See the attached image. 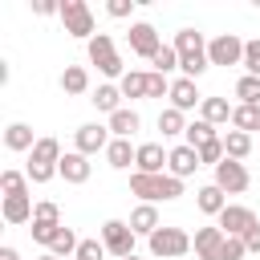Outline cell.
<instances>
[{
    "instance_id": "cell-1",
    "label": "cell",
    "mask_w": 260,
    "mask_h": 260,
    "mask_svg": "<svg viewBox=\"0 0 260 260\" xmlns=\"http://www.w3.org/2000/svg\"><path fill=\"white\" fill-rule=\"evenodd\" d=\"M175 53H179V69H183V77H199L211 61H207V41H203V32H195V28H179L175 32Z\"/></svg>"
},
{
    "instance_id": "cell-2",
    "label": "cell",
    "mask_w": 260,
    "mask_h": 260,
    "mask_svg": "<svg viewBox=\"0 0 260 260\" xmlns=\"http://www.w3.org/2000/svg\"><path fill=\"white\" fill-rule=\"evenodd\" d=\"M130 195H138L142 203H167V199H179L183 195V179L175 175H130Z\"/></svg>"
},
{
    "instance_id": "cell-3",
    "label": "cell",
    "mask_w": 260,
    "mask_h": 260,
    "mask_svg": "<svg viewBox=\"0 0 260 260\" xmlns=\"http://www.w3.org/2000/svg\"><path fill=\"white\" fill-rule=\"evenodd\" d=\"M57 167H61V142L57 138H37V146H32V154H28V183H49L53 175H57Z\"/></svg>"
},
{
    "instance_id": "cell-4",
    "label": "cell",
    "mask_w": 260,
    "mask_h": 260,
    "mask_svg": "<svg viewBox=\"0 0 260 260\" xmlns=\"http://www.w3.org/2000/svg\"><path fill=\"white\" fill-rule=\"evenodd\" d=\"M85 53H89V65H98V73L102 77H126L122 73V57H118V49H114V37L110 32H98L89 45H85Z\"/></svg>"
},
{
    "instance_id": "cell-5",
    "label": "cell",
    "mask_w": 260,
    "mask_h": 260,
    "mask_svg": "<svg viewBox=\"0 0 260 260\" xmlns=\"http://www.w3.org/2000/svg\"><path fill=\"white\" fill-rule=\"evenodd\" d=\"M61 24H65L69 37H77V41H85V45L98 37V32H93V12H89L85 0H61Z\"/></svg>"
},
{
    "instance_id": "cell-6",
    "label": "cell",
    "mask_w": 260,
    "mask_h": 260,
    "mask_svg": "<svg viewBox=\"0 0 260 260\" xmlns=\"http://www.w3.org/2000/svg\"><path fill=\"white\" fill-rule=\"evenodd\" d=\"M146 244H150V256H158V260H175V256L191 252V236L183 228H158Z\"/></svg>"
},
{
    "instance_id": "cell-7",
    "label": "cell",
    "mask_w": 260,
    "mask_h": 260,
    "mask_svg": "<svg viewBox=\"0 0 260 260\" xmlns=\"http://www.w3.org/2000/svg\"><path fill=\"white\" fill-rule=\"evenodd\" d=\"M134 228L126 223V219H106L102 223V244H106V252L110 256H118V260H126V256H134Z\"/></svg>"
},
{
    "instance_id": "cell-8",
    "label": "cell",
    "mask_w": 260,
    "mask_h": 260,
    "mask_svg": "<svg viewBox=\"0 0 260 260\" xmlns=\"http://www.w3.org/2000/svg\"><path fill=\"white\" fill-rule=\"evenodd\" d=\"M215 223H219V232H223V236H240V240H244V236H248V232H252L260 219H256V211H252V207L228 203V207L215 215Z\"/></svg>"
},
{
    "instance_id": "cell-9",
    "label": "cell",
    "mask_w": 260,
    "mask_h": 260,
    "mask_svg": "<svg viewBox=\"0 0 260 260\" xmlns=\"http://www.w3.org/2000/svg\"><path fill=\"white\" fill-rule=\"evenodd\" d=\"M207 61L211 65H244V41L236 32H219L215 41H207Z\"/></svg>"
},
{
    "instance_id": "cell-10",
    "label": "cell",
    "mask_w": 260,
    "mask_h": 260,
    "mask_svg": "<svg viewBox=\"0 0 260 260\" xmlns=\"http://www.w3.org/2000/svg\"><path fill=\"white\" fill-rule=\"evenodd\" d=\"M114 142V134H110V126H98V122H85V126H77L73 130V150L77 154H98V150H106Z\"/></svg>"
},
{
    "instance_id": "cell-11",
    "label": "cell",
    "mask_w": 260,
    "mask_h": 260,
    "mask_svg": "<svg viewBox=\"0 0 260 260\" xmlns=\"http://www.w3.org/2000/svg\"><path fill=\"white\" fill-rule=\"evenodd\" d=\"M248 183H252V175H248V167H244V162L223 158V162L215 167V187H219L223 195H240V191H248Z\"/></svg>"
},
{
    "instance_id": "cell-12",
    "label": "cell",
    "mask_w": 260,
    "mask_h": 260,
    "mask_svg": "<svg viewBox=\"0 0 260 260\" xmlns=\"http://www.w3.org/2000/svg\"><path fill=\"white\" fill-rule=\"evenodd\" d=\"M126 41H130V49L138 53V57H154L158 49H162V41H158V28L154 24H146V20H138V24H130V32H126Z\"/></svg>"
},
{
    "instance_id": "cell-13",
    "label": "cell",
    "mask_w": 260,
    "mask_h": 260,
    "mask_svg": "<svg viewBox=\"0 0 260 260\" xmlns=\"http://www.w3.org/2000/svg\"><path fill=\"white\" fill-rule=\"evenodd\" d=\"M167 158H171V150H162L158 142H142L138 158H134V171L138 175H167Z\"/></svg>"
},
{
    "instance_id": "cell-14",
    "label": "cell",
    "mask_w": 260,
    "mask_h": 260,
    "mask_svg": "<svg viewBox=\"0 0 260 260\" xmlns=\"http://www.w3.org/2000/svg\"><path fill=\"white\" fill-rule=\"evenodd\" d=\"M191 248H195V260H219V252H223V232H219V223L199 228L195 240H191Z\"/></svg>"
},
{
    "instance_id": "cell-15",
    "label": "cell",
    "mask_w": 260,
    "mask_h": 260,
    "mask_svg": "<svg viewBox=\"0 0 260 260\" xmlns=\"http://www.w3.org/2000/svg\"><path fill=\"white\" fill-rule=\"evenodd\" d=\"M203 162H199V150L195 146H175L171 150V158H167V175H175V179H187V175H195Z\"/></svg>"
},
{
    "instance_id": "cell-16",
    "label": "cell",
    "mask_w": 260,
    "mask_h": 260,
    "mask_svg": "<svg viewBox=\"0 0 260 260\" xmlns=\"http://www.w3.org/2000/svg\"><path fill=\"white\" fill-rule=\"evenodd\" d=\"M57 175H61L65 183H89V175H93V162H89L85 154H77V150H65V154H61V167H57Z\"/></svg>"
},
{
    "instance_id": "cell-17",
    "label": "cell",
    "mask_w": 260,
    "mask_h": 260,
    "mask_svg": "<svg viewBox=\"0 0 260 260\" xmlns=\"http://www.w3.org/2000/svg\"><path fill=\"white\" fill-rule=\"evenodd\" d=\"M171 106L175 110H195V106H203V93H199V85L191 81V77H179V81H171Z\"/></svg>"
},
{
    "instance_id": "cell-18",
    "label": "cell",
    "mask_w": 260,
    "mask_h": 260,
    "mask_svg": "<svg viewBox=\"0 0 260 260\" xmlns=\"http://www.w3.org/2000/svg\"><path fill=\"white\" fill-rule=\"evenodd\" d=\"M126 223L134 228V236H146V240L162 228V223H158V207H154V203H138V207L130 211V219H126Z\"/></svg>"
},
{
    "instance_id": "cell-19",
    "label": "cell",
    "mask_w": 260,
    "mask_h": 260,
    "mask_svg": "<svg viewBox=\"0 0 260 260\" xmlns=\"http://www.w3.org/2000/svg\"><path fill=\"white\" fill-rule=\"evenodd\" d=\"M138 126H142V118H138V110H130V106H122L118 114H110V134H114V138H134Z\"/></svg>"
},
{
    "instance_id": "cell-20",
    "label": "cell",
    "mask_w": 260,
    "mask_h": 260,
    "mask_svg": "<svg viewBox=\"0 0 260 260\" xmlns=\"http://www.w3.org/2000/svg\"><path fill=\"white\" fill-rule=\"evenodd\" d=\"M134 158H138V146H130V138H114V142L106 146V162H110L114 171H126Z\"/></svg>"
},
{
    "instance_id": "cell-21",
    "label": "cell",
    "mask_w": 260,
    "mask_h": 260,
    "mask_svg": "<svg viewBox=\"0 0 260 260\" xmlns=\"http://www.w3.org/2000/svg\"><path fill=\"white\" fill-rule=\"evenodd\" d=\"M195 207H199L203 215H219V211L228 207V195H223L215 183H207V187H199V191H195Z\"/></svg>"
},
{
    "instance_id": "cell-22",
    "label": "cell",
    "mask_w": 260,
    "mask_h": 260,
    "mask_svg": "<svg viewBox=\"0 0 260 260\" xmlns=\"http://www.w3.org/2000/svg\"><path fill=\"white\" fill-rule=\"evenodd\" d=\"M0 211H4V219H8V223H28L37 207H32V195H8Z\"/></svg>"
},
{
    "instance_id": "cell-23",
    "label": "cell",
    "mask_w": 260,
    "mask_h": 260,
    "mask_svg": "<svg viewBox=\"0 0 260 260\" xmlns=\"http://www.w3.org/2000/svg\"><path fill=\"white\" fill-rule=\"evenodd\" d=\"M232 110H236V106H228V98H203L199 118L211 122V126H223V122H232Z\"/></svg>"
},
{
    "instance_id": "cell-24",
    "label": "cell",
    "mask_w": 260,
    "mask_h": 260,
    "mask_svg": "<svg viewBox=\"0 0 260 260\" xmlns=\"http://www.w3.org/2000/svg\"><path fill=\"white\" fill-rule=\"evenodd\" d=\"M4 146H8V150H28V154H32V146H37L32 126H28V122H12V126L4 130Z\"/></svg>"
},
{
    "instance_id": "cell-25",
    "label": "cell",
    "mask_w": 260,
    "mask_h": 260,
    "mask_svg": "<svg viewBox=\"0 0 260 260\" xmlns=\"http://www.w3.org/2000/svg\"><path fill=\"white\" fill-rule=\"evenodd\" d=\"M118 89H122V98H146V93H150V73L130 69V73L118 81Z\"/></svg>"
},
{
    "instance_id": "cell-26",
    "label": "cell",
    "mask_w": 260,
    "mask_h": 260,
    "mask_svg": "<svg viewBox=\"0 0 260 260\" xmlns=\"http://www.w3.org/2000/svg\"><path fill=\"white\" fill-rule=\"evenodd\" d=\"M89 102H93L102 114H118V110H122V89L106 81V85H98V89H93V98H89Z\"/></svg>"
},
{
    "instance_id": "cell-27",
    "label": "cell",
    "mask_w": 260,
    "mask_h": 260,
    "mask_svg": "<svg viewBox=\"0 0 260 260\" xmlns=\"http://www.w3.org/2000/svg\"><path fill=\"white\" fill-rule=\"evenodd\" d=\"M223 154L236 158V162L248 158V154H252V134H244V130H228V134H223Z\"/></svg>"
},
{
    "instance_id": "cell-28",
    "label": "cell",
    "mask_w": 260,
    "mask_h": 260,
    "mask_svg": "<svg viewBox=\"0 0 260 260\" xmlns=\"http://www.w3.org/2000/svg\"><path fill=\"white\" fill-rule=\"evenodd\" d=\"M61 89H65V93H85V89H89V73H85V65H65V73H61Z\"/></svg>"
},
{
    "instance_id": "cell-29",
    "label": "cell",
    "mask_w": 260,
    "mask_h": 260,
    "mask_svg": "<svg viewBox=\"0 0 260 260\" xmlns=\"http://www.w3.org/2000/svg\"><path fill=\"white\" fill-rule=\"evenodd\" d=\"M158 130H162V138H175V134H187V118H183V110H175V106H167V110L158 114Z\"/></svg>"
},
{
    "instance_id": "cell-30",
    "label": "cell",
    "mask_w": 260,
    "mask_h": 260,
    "mask_svg": "<svg viewBox=\"0 0 260 260\" xmlns=\"http://www.w3.org/2000/svg\"><path fill=\"white\" fill-rule=\"evenodd\" d=\"M183 138H187V146H195V150H199L203 142H211V138H219V134H215V126H211V122L195 118V122H187V134H183Z\"/></svg>"
},
{
    "instance_id": "cell-31",
    "label": "cell",
    "mask_w": 260,
    "mask_h": 260,
    "mask_svg": "<svg viewBox=\"0 0 260 260\" xmlns=\"http://www.w3.org/2000/svg\"><path fill=\"white\" fill-rule=\"evenodd\" d=\"M232 130H244V134L260 130V110L256 106H236L232 110Z\"/></svg>"
},
{
    "instance_id": "cell-32",
    "label": "cell",
    "mask_w": 260,
    "mask_h": 260,
    "mask_svg": "<svg viewBox=\"0 0 260 260\" xmlns=\"http://www.w3.org/2000/svg\"><path fill=\"white\" fill-rule=\"evenodd\" d=\"M77 244H81V240L73 236V228H61V232H57V240L49 244V252H53L57 260H61V256H77Z\"/></svg>"
},
{
    "instance_id": "cell-33",
    "label": "cell",
    "mask_w": 260,
    "mask_h": 260,
    "mask_svg": "<svg viewBox=\"0 0 260 260\" xmlns=\"http://www.w3.org/2000/svg\"><path fill=\"white\" fill-rule=\"evenodd\" d=\"M0 191H4V199H8V195H28V175L4 171V175H0Z\"/></svg>"
},
{
    "instance_id": "cell-34",
    "label": "cell",
    "mask_w": 260,
    "mask_h": 260,
    "mask_svg": "<svg viewBox=\"0 0 260 260\" xmlns=\"http://www.w3.org/2000/svg\"><path fill=\"white\" fill-rule=\"evenodd\" d=\"M150 65H154V73H171V69H179V53H175V45H162L154 57H150Z\"/></svg>"
},
{
    "instance_id": "cell-35",
    "label": "cell",
    "mask_w": 260,
    "mask_h": 260,
    "mask_svg": "<svg viewBox=\"0 0 260 260\" xmlns=\"http://www.w3.org/2000/svg\"><path fill=\"white\" fill-rule=\"evenodd\" d=\"M223 158H228V154H223V134H219V138H211V142H203V146H199V162H203V167H219V162H223Z\"/></svg>"
},
{
    "instance_id": "cell-36",
    "label": "cell",
    "mask_w": 260,
    "mask_h": 260,
    "mask_svg": "<svg viewBox=\"0 0 260 260\" xmlns=\"http://www.w3.org/2000/svg\"><path fill=\"white\" fill-rule=\"evenodd\" d=\"M236 98H244V106H256V102H260V77H248V73H244V77L236 81Z\"/></svg>"
},
{
    "instance_id": "cell-37",
    "label": "cell",
    "mask_w": 260,
    "mask_h": 260,
    "mask_svg": "<svg viewBox=\"0 0 260 260\" xmlns=\"http://www.w3.org/2000/svg\"><path fill=\"white\" fill-rule=\"evenodd\" d=\"M28 232H32V240H37V244H45V248H49V244L57 240L61 223H45V219H32V228H28Z\"/></svg>"
},
{
    "instance_id": "cell-38",
    "label": "cell",
    "mask_w": 260,
    "mask_h": 260,
    "mask_svg": "<svg viewBox=\"0 0 260 260\" xmlns=\"http://www.w3.org/2000/svg\"><path fill=\"white\" fill-rule=\"evenodd\" d=\"M244 69H248V77H260V37L244 41Z\"/></svg>"
},
{
    "instance_id": "cell-39",
    "label": "cell",
    "mask_w": 260,
    "mask_h": 260,
    "mask_svg": "<svg viewBox=\"0 0 260 260\" xmlns=\"http://www.w3.org/2000/svg\"><path fill=\"white\" fill-rule=\"evenodd\" d=\"M73 260H106V244L102 240H81Z\"/></svg>"
},
{
    "instance_id": "cell-40",
    "label": "cell",
    "mask_w": 260,
    "mask_h": 260,
    "mask_svg": "<svg viewBox=\"0 0 260 260\" xmlns=\"http://www.w3.org/2000/svg\"><path fill=\"white\" fill-rule=\"evenodd\" d=\"M244 256H248L244 240H240V236H223V252H219V260H244Z\"/></svg>"
},
{
    "instance_id": "cell-41",
    "label": "cell",
    "mask_w": 260,
    "mask_h": 260,
    "mask_svg": "<svg viewBox=\"0 0 260 260\" xmlns=\"http://www.w3.org/2000/svg\"><path fill=\"white\" fill-rule=\"evenodd\" d=\"M32 219H45V223H61V207H57L53 199H41V203H37V211H32Z\"/></svg>"
},
{
    "instance_id": "cell-42",
    "label": "cell",
    "mask_w": 260,
    "mask_h": 260,
    "mask_svg": "<svg viewBox=\"0 0 260 260\" xmlns=\"http://www.w3.org/2000/svg\"><path fill=\"white\" fill-rule=\"evenodd\" d=\"M106 12L122 20V16H130V12H134V0H110V4H106Z\"/></svg>"
},
{
    "instance_id": "cell-43",
    "label": "cell",
    "mask_w": 260,
    "mask_h": 260,
    "mask_svg": "<svg viewBox=\"0 0 260 260\" xmlns=\"http://www.w3.org/2000/svg\"><path fill=\"white\" fill-rule=\"evenodd\" d=\"M32 12H37V16H53V12L61 16V4H53V0H32Z\"/></svg>"
},
{
    "instance_id": "cell-44",
    "label": "cell",
    "mask_w": 260,
    "mask_h": 260,
    "mask_svg": "<svg viewBox=\"0 0 260 260\" xmlns=\"http://www.w3.org/2000/svg\"><path fill=\"white\" fill-rule=\"evenodd\" d=\"M244 248H248V252H260V223H256V228L244 236Z\"/></svg>"
},
{
    "instance_id": "cell-45",
    "label": "cell",
    "mask_w": 260,
    "mask_h": 260,
    "mask_svg": "<svg viewBox=\"0 0 260 260\" xmlns=\"http://www.w3.org/2000/svg\"><path fill=\"white\" fill-rule=\"evenodd\" d=\"M0 260H20V252H16L12 244H4V248H0Z\"/></svg>"
},
{
    "instance_id": "cell-46",
    "label": "cell",
    "mask_w": 260,
    "mask_h": 260,
    "mask_svg": "<svg viewBox=\"0 0 260 260\" xmlns=\"http://www.w3.org/2000/svg\"><path fill=\"white\" fill-rule=\"evenodd\" d=\"M37 260H57V256H53V252H45V256H37Z\"/></svg>"
},
{
    "instance_id": "cell-47",
    "label": "cell",
    "mask_w": 260,
    "mask_h": 260,
    "mask_svg": "<svg viewBox=\"0 0 260 260\" xmlns=\"http://www.w3.org/2000/svg\"><path fill=\"white\" fill-rule=\"evenodd\" d=\"M126 260H142V256H126Z\"/></svg>"
}]
</instances>
